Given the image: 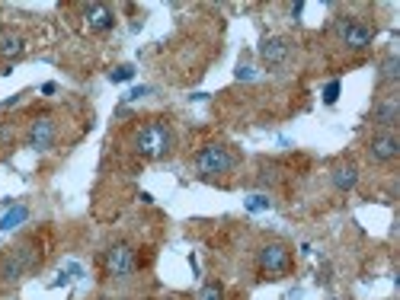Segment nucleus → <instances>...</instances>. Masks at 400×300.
<instances>
[{"mask_svg":"<svg viewBox=\"0 0 400 300\" xmlns=\"http://www.w3.org/2000/svg\"><path fill=\"white\" fill-rule=\"evenodd\" d=\"M135 150L144 160H163L173 150V131H170L167 121H148V125L138 128L135 134Z\"/></svg>","mask_w":400,"mask_h":300,"instance_id":"obj_1","label":"nucleus"},{"mask_svg":"<svg viewBox=\"0 0 400 300\" xmlns=\"http://www.w3.org/2000/svg\"><path fill=\"white\" fill-rule=\"evenodd\" d=\"M234 153L227 150L225 144H208L202 147L199 153H195V170H199V176L212 179V176H225V172L234 170Z\"/></svg>","mask_w":400,"mask_h":300,"instance_id":"obj_2","label":"nucleus"},{"mask_svg":"<svg viewBox=\"0 0 400 300\" xmlns=\"http://www.w3.org/2000/svg\"><path fill=\"white\" fill-rule=\"evenodd\" d=\"M135 249L125 246V243H116V246L106 249L103 255V268L106 274H112V278H129L131 272H135Z\"/></svg>","mask_w":400,"mask_h":300,"instance_id":"obj_3","label":"nucleus"},{"mask_svg":"<svg viewBox=\"0 0 400 300\" xmlns=\"http://www.w3.org/2000/svg\"><path fill=\"white\" fill-rule=\"evenodd\" d=\"M259 268H263V274H269V278H282L291 268L288 246H282V243H266V246L259 249Z\"/></svg>","mask_w":400,"mask_h":300,"instance_id":"obj_4","label":"nucleus"},{"mask_svg":"<svg viewBox=\"0 0 400 300\" xmlns=\"http://www.w3.org/2000/svg\"><path fill=\"white\" fill-rule=\"evenodd\" d=\"M33 262L36 255L29 252V246H16L13 252H7L0 259V281H20L33 268Z\"/></svg>","mask_w":400,"mask_h":300,"instance_id":"obj_5","label":"nucleus"},{"mask_svg":"<svg viewBox=\"0 0 400 300\" xmlns=\"http://www.w3.org/2000/svg\"><path fill=\"white\" fill-rule=\"evenodd\" d=\"M55 138H58V125H55L52 115H39V118L29 125V134H26L29 147H33V150H39V153L42 150H52Z\"/></svg>","mask_w":400,"mask_h":300,"instance_id":"obj_6","label":"nucleus"},{"mask_svg":"<svg viewBox=\"0 0 400 300\" xmlns=\"http://www.w3.org/2000/svg\"><path fill=\"white\" fill-rule=\"evenodd\" d=\"M340 38L346 48L352 51H365L368 45L374 42V29L368 23H359V19H349V23L340 26Z\"/></svg>","mask_w":400,"mask_h":300,"instance_id":"obj_7","label":"nucleus"},{"mask_svg":"<svg viewBox=\"0 0 400 300\" xmlns=\"http://www.w3.org/2000/svg\"><path fill=\"white\" fill-rule=\"evenodd\" d=\"M397 153H400V140L394 131H381L368 140V157H372L374 163H387V160H394Z\"/></svg>","mask_w":400,"mask_h":300,"instance_id":"obj_8","label":"nucleus"},{"mask_svg":"<svg viewBox=\"0 0 400 300\" xmlns=\"http://www.w3.org/2000/svg\"><path fill=\"white\" fill-rule=\"evenodd\" d=\"M84 23L90 32H109L116 26V13L106 4H87L84 6Z\"/></svg>","mask_w":400,"mask_h":300,"instance_id":"obj_9","label":"nucleus"},{"mask_svg":"<svg viewBox=\"0 0 400 300\" xmlns=\"http://www.w3.org/2000/svg\"><path fill=\"white\" fill-rule=\"evenodd\" d=\"M259 57L266 61V67H279V64H285V57H288V42H285L282 35L263 38V45H259Z\"/></svg>","mask_w":400,"mask_h":300,"instance_id":"obj_10","label":"nucleus"},{"mask_svg":"<svg viewBox=\"0 0 400 300\" xmlns=\"http://www.w3.org/2000/svg\"><path fill=\"white\" fill-rule=\"evenodd\" d=\"M397 115H400V99L397 96H384V99L374 106L372 118H374V125H381V128H394L397 125Z\"/></svg>","mask_w":400,"mask_h":300,"instance_id":"obj_11","label":"nucleus"},{"mask_svg":"<svg viewBox=\"0 0 400 300\" xmlns=\"http://www.w3.org/2000/svg\"><path fill=\"white\" fill-rule=\"evenodd\" d=\"M330 179H333V185L340 191H349V189H355V182H359V170H355L352 163H340Z\"/></svg>","mask_w":400,"mask_h":300,"instance_id":"obj_12","label":"nucleus"},{"mask_svg":"<svg viewBox=\"0 0 400 300\" xmlns=\"http://www.w3.org/2000/svg\"><path fill=\"white\" fill-rule=\"evenodd\" d=\"M23 51H26V42H23L20 35L0 32V57H7V61H13V57H20Z\"/></svg>","mask_w":400,"mask_h":300,"instance_id":"obj_13","label":"nucleus"},{"mask_svg":"<svg viewBox=\"0 0 400 300\" xmlns=\"http://www.w3.org/2000/svg\"><path fill=\"white\" fill-rule=\"evenodd\" d=\"M26 217H29V208H26V204H13L10 211H4V214H0V230H13V227H20V223L26 221Z\"/></svg>","mask_w":400,"mask_h":300,"instance_id":"obj_14","label":"nucleus"},{"mask_svg":"<svg viewBox=\"0 0 400 300\" xmlns=\"http://www.w3.org/2000/svg\"><path fill=\"white\" fill-rule=\"evenodd\" d=\"M397 77H400V57L391 55L381 64V83H397Z\"/></svg>","mask_w":400,"mask_h":300,"instance_id":"obj_15","label":"nucleus"},{"mask_svg":"<svg viewBox=\"0 0 400 300\" xmlns=\"http://www.w3.org/2000/svg\"><path fill=\"white\" fill-rule=\"evenodd\" d=\"M195 300H225V287H221V284H215V281H212V284H205V287H202V291H199V297H195Z\"/></svg>","mask_w":400,"mask_h":300,"instance_id":"obj_16","label":"nucleus"},{"mask_svg":"<svg viewBox=\"0 0 400 300\" xmlns=\"http://www.w3.org/2000/svg\"><path fill=\"white\" fill-rule=\"evenodd\" d=\"M272 208V201L266 195H250L247 198V211H250V214H256V211H269Z\"/></svg>","mask_w":400,"mask_h":300,"instance_id":"obj_17","label":"nucleus"},{"mask_svg":"<svg viewBox=\"0 0 400 300\" xmlns=\"http://www.w3.org/2000/svg\"><path fill=\"white\" fill-rule=\"evenodd\" d=\"M131 77H135V67H131V64H125V67L112 70L109 80H112V83H125V80H131Z\"/></svg>","mask_w":400,"mask_h":300,"instance_id":"obj_18","label":"nucleus"},{"mask_svg":"<svg viewBox=\"0 0 400 300\" xmlns=\"http://www.w3.org/2000/svg\"><path fill=\"white\" fill-rule=\"evenodd\" d=\"M336 99H340V80H330L327 89H323V102H327V106H333Z\"/></svg>","mask_w":400,"mask_h":300,"instance_id":"obj_19","label":"nucleus"},{"mask_svg":"<svg viewBox=\"0 0 400 300\" xmlns=\"http://www.w3.org/2000/svg\"><path fill=\"white\" fill-rule=\"evenodd\" d=\"M237 77L240 80H253V67H237Z\"/></svg>","mask_w":400,"mask_h":300,"instance_id":"obj_20","label":"nucleus"},{"mask_svg":"<svg viewBox=\"0 0 400 300\" xmlns=\"http://www.w3.org/2000/svg\"><path fill=\"white\" fill-rule=\"evenodd\" d=\"M144 93H148V87H138V89H131V93H129V99H141Z\"/></svg>","mask_w":400,"mask_h":300,"instance_id":"obj_21","label":"nucleus"},{"mask_svg":"<svg viewBox=\"0 0 400 300\" xmlns=\"http://www.w3.org/2000/svg\"><path fill=\"white\" fill-rule=\"evenodd\" d=\"M301 13H304V4H295V6H291V16H295V19L301 16Z\"/></svg>","mask_w":400,"mask_h":300,"instance_id":"obj_22","label":"nucleus"}]
</instances>
